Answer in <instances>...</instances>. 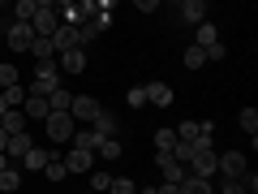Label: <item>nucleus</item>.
Segmentation results:
<instances>
[{
	"label": "nucleus",
	"instance_id": "39448f33",
	"mask_svg": "<svg viewBox=\"0 0 258 194\" xmlns=\"http://www.w3.org/2000/svg\"><path fill=\"white\" fill-rule=\"evenodd\" d=\"M5 39H9L13 52H30V43H35V30H30L26 22H9V26H5Z\"/></svg>",
	"mask_w": 258,
	"mask_h": 194
},
{
	"label": "nucleus",
	"instance_id": "4be33fe9",
	"mask_svg": "<svg viewBox=\"0 0 258 194\" xmlns=\"http://www.w3.org/2000/svg\"><path fill=\"white\" fill-rule=\"evenodd\" d=\"M181 194H215V190H211V181H203V177H185Z\"/></svg>",
	"mask_w": 258,
	"mask_h": 194
},
{
	"label": "nucleus",
	"instance_id": "6ab92c4d",
	"mask_svg": "<svg viewBox=\"0 0 258 194\" xmlns=\"http://www.w3.org/2000/svg\"><path fill=\"white\" fill-rule=\"evenodd\" d=\"M155 151H159V156H172V151H176V134H172V129H155Z\"/></svg>",
	"mask_w": 258,
	"mask_h": 194
},
{
	"label": "nucleus",
	"instance_id": "5701e85b",
	"mask_svg": "<svg viewBox=\"0 0 258 194\" xmlns=\"http://www.w3.org/2000/svg\"><path fill=\"white\" fill-rule=\"evenodd\" d=\"M43 177H47V181H64V177H69V173H64V160L56 156V151H52V160H47V168H43Z\"/></svg>",
	"mask_w": 258,
	"mask_h": 194
},
{
	"label": "nucleus",
	"instance_id": "0eeeda50",
	"mask_svg": "<svg viewBox=\"0 0 258 194\" xmlns=\"http://www.w3.org/2000/svg\"><path fill=\"white\" fill-rule=\"evenodd\" d=\"M91 164H95V156H91V151H64V173H69V177H78V173H91Z\"/></svg>",
	"mask_w": 258,
	"mask_h": 194
},
{
	"label": "nucleus",
	"instance_id": "393cba45",
	"mask_svg": "<svg viewBox=\"0 0 258 194\" xmlns=\"http://www.w3.org/2000/svg\"><path fill=\"white\" fill-rule=\"evenodd\" d=\"M18 185H22V173H18V168L9 164V168H5V173H0V190H9V194H13V190H18Z\"/></svg>",
	"mask_w": 258,
	"mask_h": 194
},
{
	"label": "nucleus",
	"instance_id": "9d476101",
	"mask_svg": "<svg viewBox=\"0 0 258 194\" xmlns=\"http://www.w3.org/2000/svg\"><path fill=\"white\" fill-rule=\"evenodd\" d=\"M47 160H52V151H43V147L35 142V147H30L26 156H22V168H26V173H43V168H47Z\"/></svg>",
	"mask_w": 258,
	"mask_h": 194
},
{
	"label": "nucleus",
	"instance_id": "6e6552de",
	"mask_svg": "<svg viewBox=\"0 0 258 194\" xmlns=\"http://www.w3.org/2000/svg\"><path fill=\"white\" fill-rule=\"evenodd\" d=\"M56 65H60V74H82L86 69V52L82 47H69V52L56 56Z\"/></svg>",
	"mask_w": 258,
	"mask_h": 194
},
{
	"label": "nucleus",
	"instance_id": "f257e3e1",
	"mask_svg": "<svg viewBox=\"0 0 258 194\" xmlns=\"http://www.w3.org/2000/svg\"><path fill=\"white\" fill-rule=\"evenodd\" d=\"M56 26H60V13H56V5H47V0H39L35 18H30V30H35V39H52Z\"/></svg>",
	"mask_w": 258,
	"mask_h": 194
},
{
	"label": "nucleus",
	"instance_id": "b1692460",
	"mask_svg": "<svg viewBox=\"0 0 258 194\" xmlns=\"http://www.w3.org/2000/svg\"><path fill=\"white\" fill-rule=\"evenodd\" d=\"M181 61H185V69H203V65H207V52H203V47H185Z\"/></svg>",
	"mask_w": 258,
	"mask_h": 194
},
{
	"label": "nucleus",
	"instance_id": "a211bd4d",
	"mask_svg": "<svg viewBox=\"0 0 258 194\" xmlns=\"http://www.w3.org/2000/svg\"><path fill=\"white\" fill-rule=\"evenodd\" d=\"M69 104H74V95L64 91V86H56V91L47 95V108H52V112H69Z\"/></svg>",
	"mask_w": 258,
	"mask_h": 194
},
{
	"label": "nucleus",
	"instance_id": "f3484780",
	"mask_svg": "<svg viewBox=\"0 0 258 194\" xmlns=\"http://www.w3.org/2000/svg\"><path fill=\"white\" fill-rule=\"evenodd\" d=\"M215 43H220L215 22H203V26H198V39H194V47H203V52H207V47H215Z\"/></svg>",
	"mask_w": 258,
	"mask_h": 194
},
{
	"label": "nucleus",
	"instance_id": "e433bc0d",
	"mask_svg": "<svg viewBox=\"0 0 258 194\" xmlns=\"http://www.w3.org/2000/svg\"><path fill=\"white\" fill-rule=\"evenodd\" d=\"M5 142H9V134H5V129H0V156H5Z\"/></svg>",
	"mask_w": 258,
	"mask_h": 194
},
{
	"label": "nucleus",
	"instance_id": "72a5a7b5",
	"mask_svg": "<svg viewBox=\"0 0 258 194\" xmlns=\"http://www.w3.org/2000/svg\"><path fill=\"white\" fill-rule=\"evenodd\" d=\"M108 185H112L108 173H95V177H91V190H108Z\"/></svg>",
	"mask_w": 258,
	"mask_h": 194
},
{
	"label": "nucleus",
	"instance_id": "f8f14e48",
	"mask_svg": "<svg viewBox=\"0 0 258 194\" xmlns=\"http://www.w3.org/2000/svg\"><path fill=\"white\" fill-rule=\"evenodd\" d=\"M47 112H52V108H47L43 95H26V104H22V117H26V121H47Z\"/></svg>",
	"mask_w": 258,
	"mask_h": 194
},
{
	"label": "nucleus",
	"instance_id": "bb28decb",
	"mask_svg": "<svg viewBox=\"0 0 258 194\" xmlns=\"http://www.w3.org/2000/svg\"><path fill=\"white\" fill-rule=\"evenodd\" d=\"M78 30V47H86V43H95V39H99V26H95V22H86V26H74Z\"/></svg>",
	"mask_w": 258,
	"mask_h": 194
},
{
	"label": "nucleus",
	"instance_id": "2f4dec72",
	"mask_svg": "<svg viewBox=\"0 0 258 194\" xmlns=\"http://www.w3.org/2000/svg\"><path fill=\"white\" fill-rule=\"evenodd\" d=\"M108 190H112V194H138L129 177H112V185H108Z\"/></svg>",
	"mask_w": 258,
	"mask_h": 194
},
{
	"label": "nucleus",
	"instance_id": "dca6fc26",
	"mask_svg": "<svg viewBox=\"0 0 258 194\" xmlns=\"http://www.w3.org/2000/svg\"><path fill=\"white\" fill-rule=\"evenodd\" d=\"M91 129H95V134H99V138H116V117H112V112L103 108L99 117L91 121Z\"/></svg>",
	"mask_w": 258,
	"mask_h": 194
},
{
	"label": "nucleus",
	"instance_id": "7ed1b4c3",
	"mask_svg": "<svg viewBox=\"0 0 258 194\" xmlns=\"http://www.w3.org/2000/svg\"><path fill=\"white\" fill-rule=\"evenodd\" d=\"M99 112H103V104L95 100V95H74V104H69V117H74V125H91Z\"/></svg>",
	"mask_w": 258,
	"mask_h": 194
},
{
	"label": "nucleus",
	"instance_id": "f03ea898",
	"mask_svg": "<svg viewBox=\"0 0 258 194\" xmlns=\"http://www.w3.org/2000/svg\"><path fill=\"white\" fill-rule=\"evenodd\" d=\"M74 117H69V112H47V121H43V134H47V138H52V142H69V138H74Z\"/></svg>",
	"mask_w": 258,
	"mask_h": 194
},
{
	"label": "nucleus",
	"instance_id": "a878e982",
	"mask_svg": "<svg viewBox=\"0 0 258 194\" xmlns=\"http://www.w3.org/2000/svg\"><path fill=\"white\" fill-rule=\"evenodd\" d=\"M30 52H35L39 61H56V47H52V39H35V43H30Z\"/></svg>",
	"mask_w": 258,
	"mask_h": 194
},
{
	"label": "nucleus",
	"instance_id": "aec40b11",
	"mask_svg": "<svg viewBox=\"0 0 258 194\" xmlns=\"http://www.w3.org/2000/svg\"><path fill=\"white\" fill-rule=\"evenodd\" d=\"M95 156H103V160H120V156H125V147H120V138H103L99 147H95Z\"/></svg>",
	"mask_w": 258,
	"mask_h": 194
},
{
	"label": "nucleus",
	"instance_id": "f704fd0d",
	"mask_svg": "<svg viewBox=\"0 0 258 194\" xmlns=\"http://www.w3.org/2000/svg\"><path fill=\"white\" fill-rule=\"evenodd\" d=\"M224 52H228V47H224V43H215V47H207V61H224Z\"/></svg>",
	"mask_w": 258,
	"mask_h": 194
},
{
	"label": "nucleus",
	"instance_id": "ddd939ff",
	"mask_svg": "<svg viewBox=\"0 0 258 194\" xmlns=\"http://www.w3.org/2000/svg\"><path fill=\"white\" fill-rule=\"evenodd\" d=\"M30 147H35V138H30V134H9V142H5V156H9V160H22Z\"/></svg>",
	"mask_w": 258,
	"mask_h": 194
},
{
	"label": "nucleus",
	"instance_id": "4468645a",
	"mask_svg": "<svg viewBox=\"0 0 258 194\" xmlns=\"http://www.w3.org/2000/svg\"><path fill=\"white\" fill-rule=\"evenodd\" d=\"M99 142H103V138L95 134L91 125H78V129H74V147H78V151H91V156H95V147H99Z\"/></svg>",
	"mask_w": 258,
	"mask_h": 194
},
{
	"label": "nucleus",
	"instance_id": "2eb2a0df",
	"mask_svg": "<svg viewBox=\"0 0 258 194\" xmlns=\"http://www.w3.org/2000/svg\"><path fill=\"white\" fill-rule=\"evenodd\" d=\"M26 125L30 121L22 117V108H9L5 117H0V129H5V134H26Z\"/></svg>",
	"mask_w": 258,
	"mask_h": 194
},
{
	"label": "nucleus",
	"instance_id": "c9c22d12",
	"mask_svg": "<svg viewBox=\"0 0 258 194\" xmlns=\"http://www.w3.org/2000/svg\"><path fill=\"white\" fill-rule=\"evenodd\" d=\"M155 194H181V185H159Z\"/></svg>",
	"mask_w": 258,
	"mask_h": 194
},
{
	"label": "nucleus",
	"instance_id": "c85d7f7f",
	"mask_svg": "<svg viewBox=\"0 0 258 194\" xmlns=\"http://www.w3.org/2000/svg\"><path fill=\"white\" fill-rule=\"evenodd\" d=\"M241 129H245L249 138L258 134V112H254V108H245V112H241Z\"/></svg>",
	"mask_w": 258,
	"mask_h": 194
},
{
	"label": "nucleus",
	"instance_id": "412c9836",
	"mask_svg": "<svg viewBox=\"0 0 258 194\" xmlns=\"http://www.w3.org/2000/svg\"><path fill=\"white\" fill-rule=\"evenodd\" d=\"M35 9H39V0H18V5H13V22H26V26H30Z\"/></svg>",
	"mask_w": 258,
	"mask_h": 194
},
{
	"label": "nucleus",
	"instance_id": "1a4fd4ad",
	"mask_svg": "<svg viewBox=\"0 0 258 194\" xmlns=\"http://www.w3.org/2000/svg\"><path fill=\"white\" fill-rule=\"evenodd\" d=\"M181 22L203 26V22H207V0H181Z\"/></svg>",
	"mask_w": 258,
	"mask_h": 194
},
{
	"label": "nucleus",
	"instance_id": "473e14b6",
	"mask_svg": "<svg viewBox=\"0 0 258 194\" xmlns=\"http://www.w3.org/2000/svg\"><path fill=\"white\" fill-rule=\"evenodd\" d=\"M142 104H147V91H142V86H134V91H129V108H142Z\"/></svg>",
	"mask_w": 258,
	"mask_h": 194
},
{
	"label": "nucleus",
	"instance_id": "9b49d317",
	"mask_svg": "<svg viewBox=\"0 0 258 194\" xmlns=\"http://www.w3.org/2000/svg\"><path fill=\"white\" fill-rule=\"evenodd\" d=\"M142 91H147V104H155V108H168L172 104V86L168 82H147Z\"/></svg>",
	"mask_w": 258,
	"mask_h": 194
},
{
	"label": "nucleus",
	"instance_id": "58836bf2",
	"mask_svg": "<svg viewBox=\"0 0 258 194\" xmlns=\"http://www.w3.org/2000/svg\"><path fill=\"white\" fill-rule=\"evenodd\" d=\"M5 168H9V156H0V173H5Z\"/></svg>",
	"mask_w": 258,
	"mask_h": 194
},
{
	"label": "nucleus",
	"instance_id": "20e7f679",
	"mask_svg": "<svg viewBox=\"0 0 258 194\" xmlns=\"http://www.w3.org/2000/svg\"><path fill=\"white\" fill-rule=\"evenodd\" d=\"M215 173L220 177H245L249 173V160H245V151H224V156H215Z\"/></svg>",
	"mask_w": 258,
	"mask_h": 194
},
{
	"label": "nucleus",
	"instance_id": "c756f323",
	"mask_svg": "<svg viewBox=\"0 0 258 194\" xmlns=\"http://www.w3.org/2000/svg\"><path fill=\"white\" fill-rule=\"evenodd\" d=\"M0 95H5L9 108H22V104H26V91H22V86H9V91H0Z\"/></svg>",
	"mask_w": 258,
	"mask_h": 194
},
{
	"label": "nucleus",
	"instance_id": "4c0bfd02",
	"mask_svg": "<svg viewBox=\"0 0 258 194\" xmlns=\"http://www.w3.org/2000/svg\"><path fill=\"white\" fill-rule=\"evenodd\" d=\"M5 112H9V104H5V95H0V117H5Z\"/></svg>",
	"mask_w": 258,
	"mask_h": 194
},
{
	"label": "nucleus",
	"instance_id": "423d86ee",
	"mask_svg": "<svg viewBox=\"0 0 258 194\" xmlns=\"http://www.w3.org/2000/svg\"><path fill=\"white\" fill-rule=\"evenodd\" d=\"M155 164H159V173H164V185H181L185 177H189V173H185V164H176L172 156H155Z\"/></svg>",
	"mask_w": 258,
	"mask_h": 194
},
{
	"label": "nucleus",
	"instance_id": "7c9ffc66",
	"mask_svg": "<svg viewBox=\"0 0 258 194\" xmlns=\"http://www.w3.org/2000/svg\"><path fill=\"white\" fill-rule=\"evenodd\" d=\"M220 194H245V181H237V177H220Z\"/></svg>",
	"mask_w": 258,
	"mask_h": 194
},
{
	"label": "nucleus",
	"instance_id": "cd10ccee",
	"mask_svg": "<svg viewBox=\"0 0 258 194\" xmlns=\"http://www.w3.org/2000/svg\"><path fill=\"white\" fill-rule=\"evenodd\" d=\"M9 86H18V69L0 61V91H9Z\"/></svg>",
	"mask_w": 258,
	"mask_h": 194
}]
</instances>
